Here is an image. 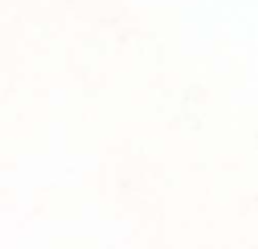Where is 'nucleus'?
Here are the masks:
<instances>
[]
</instances>
